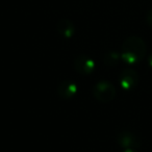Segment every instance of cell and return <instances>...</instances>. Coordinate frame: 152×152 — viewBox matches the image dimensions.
Here are the masks:
<instances>
[{
  "label": "cell",
  "mask_w": 152,
  "mask_h": 152,
  "mask_svg": "<svg viewBox=\"0 0 152 152\" xmlns=\"http://www.w3.org/2000/svg\"><path fill=\"white\" fill-rule=\"evenodd\" d=\"M139 83V74L132 69H125L119 75V83L126 91L132 90Z\"/></svg>",
  "instance_id": "3"
},
{
  "label": "cell",
  "mask_w": 152,
  "mask_h": 152,
  "mask_svg": "<svg viewBox=\"0 0 152 152\" xmlns=\"http://www.w3.org/2000/svg\"><path fill=\"white\" fill-rule=\"evenodd\" d=\"M93 95L98 101L102 103H108L110 102L115 97H116V88L114 87L113 83L106 80H101L97 83L92 89Z\"/></svg>",
  "instance_id": "2"
},
{
  "label": "cell",
  "mask_w": 152,
  "mask_h": 152,
  "mask_svg": "<svg viewBox=\"0 0 152 152\" xmlns=\"http://www.w3.org/2000/svg\"><path fill=\"white\" fill-rule=\"evenodd\" d=\"M96 64L93 58L87 56V55H80V56L76 57L74 61V68L78 73L88 75L91 74L95 70Z\"/></svg>",
  "instance_id": "4"
},
{
  "label": "cell",
  "mask_w": 152,
  "mask_h": 152,
  "mask_svg": "<svg viewBox=\"0 0 152 152\" xmlns=\"http://www.w3.org/2000/svg\"><path fill=\"white\" fill-rule=\"evenodd\" d=\"M146 22H147V24L150 27H152V9L146 15Z\"/></svg>",
  "instance_id": "8"
},
{
  "label": "cell",
  "mask_w": 152,
  "mask_h": 152,
  "mask_svg": "<svg viewBox=\"0 0 152 152\" xmlns=\"http://www.w3.org/2000/svg\"><path fill=\"white\" fill-rule=\"evenodd\" d=\"M146 53V44L140 37H128L125 39L121 49V58L129 65L137 64L144 58Z\"/></svg>",
  "instance_id": "1"
},
{
  "label": "cell",
  "mask_w": 152,
  "mask_h": 152,
  "mask_svg": "<svg viewBox=\"0 0 152 152\" xmlns=\"http://www.w3.org/2000/svg\"><path fill=\"white\" fill-rule=\"evenodd\" d=\"M78 87L75 83L71 80H64L57 88V94L64 99H70L77 94Z\"/></svg>",
  "instance_id": "6"
},
{
  "label": "cell",
  "mask_w": 152,
  "mask_h": 152,
  "mask_svg": "<svg viewBox=\"0 0 152 152\" xmlns=\"http://www.w3.org/2000/svg\"><path fill=\"white\" fill-rule=\"evenodd\" d=\"M57 32L61 34L63 38L66 39H70L74 36L75 34V26H74V23L69 19H61L58 22H57Z\"/></svg>",
  "instance_id": "7"
},
{
  "label": "cell",
  "mask_w": 152,
  "mask_h": 152,
  "mask_svg": "<svg viewBox=\"0 0 152 152\" xmlns=\"http://www.w3.org/2000/svg\"><path fill=\"white\" fill-rule=\"evenodd\" d=\"M148 65H149V67L152 69V53L149 55V57H148Z\"/></svg>",
  "instance_id": "9"
},
{
  "label": "cell",
  "mask_w": 152,
  "mask_h": 152,
  "mask_svg": "<svg viewBox=\"0 0 152 152\" xmlns=\"http://www.w3.org/2000/svg\"><path fill=\"white\" fill-rule=\"evenodd\" d=\"M123 152H137V151H135L134 149H125Z\"/></svg>",
  "instance_id": "10"
},
{
  "label": "cell",
  "mask_w": 152,
  "mask_h": 152,
  "mask_svg": "<svg viewBox=\"0 0 152 152\" xmlns=\"http://www.w3.org/2000/svg\"><path fill=\"white\" fill-rule=\"evenodd\" d=\"M117 142L121 147L125 149H133L139 147L141 144L139 137H137L134 133L130 131H122L117 137Z\"/></svg>",
  "instance_id": "5"
}]
</instances>
